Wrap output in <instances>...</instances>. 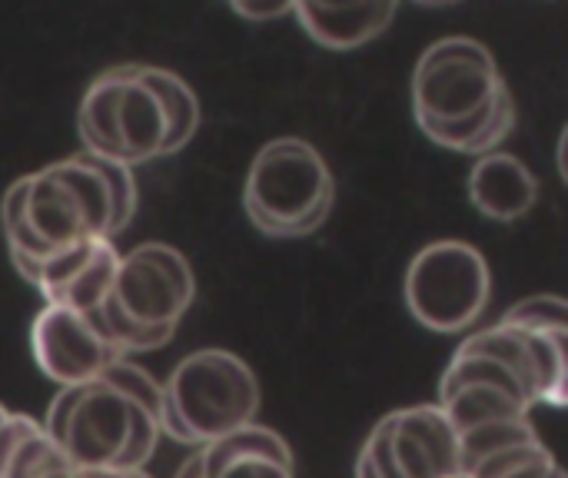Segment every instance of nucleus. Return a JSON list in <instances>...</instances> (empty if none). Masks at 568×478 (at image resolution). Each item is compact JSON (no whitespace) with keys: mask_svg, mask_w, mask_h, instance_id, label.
Masks as SVG:
<instances>
[{"mask_svg":"<svg viewBox=\"0 0 568 478\" xmlns=\"http://www.w3.org/2000/svg\"><path fill=\"white\" fill-rule=\"evenodd\" d=\"M256 413L260 379L250 363L226 349H200L180 359L163 383L160 433L200 449L256 423Z\"/></svg>","mask_w":568,"mask_h":478,"instance_id":"f257e3e1","label":"nucleus"},{"mask_svg":"<svg viewBox=\"0 0 568 478\" xmlns=\"http://www.w3.org/2000/svg\"><path fill=\"white\" fill-rule=\"evenodd\" d=\"M336 180L323 153L300 140H270L250 163L243 183V210L270 240H306L329 220Z\"/></svg>","mask_w":568,"mask_h":478,"instance_id":"f03ea898","label":"nucleus"},{"mask_svg":"<svg viewBox=\"0 0 568 478\" xmlns=\"http://www.w3.org/2000/svg\"><path fill=\"white\" fill-rule=\"evenodd\" d=\"M409 316L443 336H456L483 319L493 299V269L486 256L463 240L423 246L403 279Z\"/></svg>","mask_w":568,"mask_h":478,"instance_id":"7ed1b4c3","label":"nucleus"},{"mask_svg":"<svg viewBox=\"0 0 568 478\" xmlns=\"http://www.w3.org/2000/svg\"><path fill=\"white\" fill-rule=\"evenodd\" d=\"M23 220L47 253L97 236L113 240L110 186L80 150L60 163L27 173Z\"/></svg>","mask_w":568,"mask_h":478,"instance_id":"20e7f679","label":"nucleus"},{"mask_svg":"<svg viewBox=\"0 0 568 478\" xmlns=\"http://www.w3.org/2000/svg\"><path fill=\"white\" fill-rule=\"evenodd\" d=\"M133 413L136 403L100 376L80 386H60L47 409L43 433L73 469H116L133 429Z\"/></svg>","mask_w":568,"mask_h":478,"instance_id":"39448f33","label":"nucleus"},{"mask_svg":"<svg viewBox=\"0 0 568 478\" xmlns=\"http://www.w3.org/2000/svg\"><path fill=\"white\" fill-rule=\"evenodd\" d=\"M503 83L496 57L483 40L443 37L416 63L413 113L416 120H459L486 106Z\"/></svg>","mask_w":568,"mask_h":478,"instance_id":"423d86ee","label":"nucleus"},{"mask_svg":"<svg viewBox=\"0 0 568 478\" xmlns=\"http://www.w3.org/2000/svg\"><path fill=\"white\" fill-rule=\"evenodd\" d=\"M113 303L143 326H180L196 299L190 260L170 243H143L120 256L110 286Z\"/></svg>","mask_w":568,"mask_h":478,"instance_id":"0eeeda50","label":"nucleus"},{"mask_svg":"<svg viewBox=\"0 0 568 478\" xmlns=\"http://www.w3.org/2000/svg\"><path fill=\"white\" fill-rule=\"evenodd\" d=\"M439 409L456 426V433H469L493 423L529 419L532 396L516 379L509 366L486 353L456 349L443 379H439Z\"/></svg>","mask_w":568,"mask_h":478,"instance_id":"6e6552de","label":"nucleus"},{"mask_svg":"<svg viewBox=\"0 0 568 478\" xmlns=\"http://www.w3.org/2000/svg\"><path fill=\"white\" fill-rule=\"evenodd\" d=\"M30 353L37 369L57 386H80L100 379L110 363L123 353L113 349L87 313L47 303L30 326Z\"/></svg>","mask_w":568,"mask_h":478,"instance_id":"1a4fd4ad","label":"nucleus"},{"mask_svg":"<svg viewBox=\"0 0 568 478\" xmlns=\"http://www.w3.org/2000/svg\"><path fill=\"white\" fill-rule=\"evenodd\" d=\"M383 426L399 478H459V433L439 403L396 409L383 419Z\"/></svg>","mask_w":568,"mask_h":478,"instance_id":"9d476101","label":"nucleus"},{"mask_svg":"<svg viewBox=\"0 0 568 478\" xmlns=\"http://www.w3.org/2000/svg\"><path fill=\"white\" fill-rule=\"evenodd\" d=\"M116 263H120L116 240H106V236L83 240V243L50 253L37 269L33 289L43 296V303L90 313L110 293Z\"/></svg>","mask_w":568,"mask_h":478,"instance_id":"9b49d317","label":"nucleus"},{"mask_svg":"<svg viewBox=\"0 0 568 478\" xmlns=\"http://www.w3.org/2000/svg\"><path fill=\"white\" fill-rule=\"evenodd\" d=\"M196 462L203 478H296L293 449L276 429L260 423L200 446Z\"/></svg>","mask_w":568,"mask_h":478,"instance_id":"f8f14e48","label":"nucleus"},{"mask_svg":"<svg viewBox=\"0 0 568 478\" xmlns=\"http://www.w3.org/2000/svg\"><path fill=\"white\" fill-rule=\"evenodd\" d=\"M469 200L473 206L496 223H516L532 213L539 203V180L536 173L513 153L489 150L476 156L469 170Z\"/></svg>","mask_w":568,"mask_h":478,"instance_id":"ddd939ff","label":"nucleus"},{"mask_svg":"<svg viewBox=\"0 0 568 478\" xmlns=\"http://www.w3.org/2000/svg\"><path fill=\"white\" fill-rule=\"evenodd\" d=\"M396 10H399V0H363L343 10H320L310 3H293V13L300 17L303 30L329 50H356L376 40L393 23Z\"/></svg>","mask_w":568,"mask_h":478,"instance_id":"4468645a","label":"nucleus"},{"mask_svg":"<svg viewBox=\"0 0 568 478\" xmlns=\"http://www.w3.org/2000/svg\"><path fill=\"white\" fill-rule=\"evenodd\" d=\"M116 130H120V156L123 163H150L163 156L166 143V113L156 93L136 77V63H130V77L120 90V110H116Z\"/></svg>","mask_w":568,"mask_h":478,"instance_id":"2eb2a0df","label":"nucleus"},{"mask_svg":"<svg viewBox=\"0 0 568 478\" xmlns=\"http://www.w3.org/2000/svg\"><path fill=\"white\" fill-rule=\"evenodd\" d=\"M63 469H70V462L43 433V423L7 413L0 426V478H47Z\"/></svg>","mask_w":568,"mask_h":478,"instance_id":"dca6fc26","label":"nucleus"},{"mask_svg":"<svg viewBox=\"0 0 568 478\" xmlns=\"http://www.w3.org/2000/svg\"><path fill=\"white\" fill-rule=\"evenodd\" d=\"M130 77V63L110 67L103 70L97 80H90L80 110H77V130L83 140L87 153H100V156H120V130H116V110H120V90Z\"/></svg>","mask_w":568,"mask_h":478,"instance_id":"f3484780","label":"nucleus"},{"mask_svg":"<svg viewBox=\"0 0 568 478\" xmlns=\"http://www.w3.org/2000/svg\"><path fill=\"white\" fill-rule=\"evenodd\" d=\"M136 77L156 93V100L163 103V113H166V143H163V156H173L180 153L196 126H200V100L196 93L190 90V83L173 73V70H163V67H150V63H136Z\"/></svg>","mask_w":568,"mask_h":478,"instance_id":"a211bd4d","label":"nucleus"},{"mask_svg":"<svg viewBox=\"0 0 568 478\" xmlns=\"http://www.w3.org/2000/svg\"><path fill=\"white\" fill-rule=\"evenodd\" d=\"M87 319L97 326V333L113 346V349H120L123 356L126 353H153V349H163L170 339H173V326H143V323H136V319H130L116 303H113V296L106 293L103 299H100V306H93L90 313H87Z\"/></svg>","mask_w":568,"mask_h":478,"instance_id":"6ab92c4d","label":"nucleus"},{"mask_svg":"<svg viewBox=\"0 0 568 478\" xmlns=\"http://www.w3.org/2000/svg\"><path fill=\"white\" fill-rule=\"evenodd\" d=\"M459 478H566V472L542 446V439H529L479 459Z\"/></svg>","mask_w":568,"mask_h":478,"instance_id":"aec40b11","label":"nucleus"},{"mask_svg":"<svg viewBox=\"0 0 568 478\" xmlns=\"http://www.w3.org/2000/svg\"><path fill=\"white\" fill-rule=\"evenodd\" d=\"M87 153V150H83ZM87 160L100 170V176L110 186V203H113V240L133 223L136 213V180H133V166L113 156H100V153H87Z\"/></svg>","mask_w":568,"mask_h":478,"instance_id":"412c9836","label":"nucleus"},{"mask_svg":"<svg viewBox=\"0 0 568 478\" xmlns=\"http://www.w3.org/2000/svg\"><path fill=\"white\" fill-rule=\"evenodd\" d=\"M499 323L516 329H568V303L556 293H536L509 306Z\"/></svg>","mask_w":568,"mask_h":478,"instance_id":"4be33fe9","label":"nucleus"},{"mask_svg":"<svg viewBox=\"0 0 568 478\" xmlns=\"http://www.w3.org/2000/svg\"><path fill=\"white\" fill-rule=\"evenodd\" d=\"M103 379L110 383V386H116L123 396H130L133 403H140L143 409H150V413H156L160 416V403H163V386L146 373V369H140V366H133L130 359H116V363H110L106 369H103Z\"/></svg>","mask_w":568,"mask_h":478,"instance_id":"5701e85b","label":"nucleus"},{"mask_svg":"<svg viewBox=\"0 0 568 478\" xmlns=\"http://www.w3.org/2000/svg\"><path fill=\"white\" fill-rule=\"evenodd\" d=\"M293 3L296 0H233V10L246 20H276L293 13Z\"/></svg>","mask_w":568,"mask_h":478,"instance_id":"b1692460","label":"nucleus"},{"mask_svg":"<svg viewBox=\"0 0 568 478\" xmlns=\"http://www.w3.org/2000/svg\"><path fill=\"white\" fill-rule=\"evenodd\" d=\"M47 478H130V472L123 469H63V472H53Z\"/></svg>","mask_w":568,"mask_h":478,"instance_id":"393cba45","label":"nucleus"},{"mask_svg":"<svg viewBox=\"0 0 568 478\" xmlns=\"http://www.w3.org/2000/svg\"><path fill=\"white\" fill-rule=\"evenodd\" d=\"M176 478H203L200 476V462H196V452L180 466V472H176Z\"/></svg>","mask_w":568,"mask_h":478,"instance_id":"a878e982","label":"nucleus"},{"mask_svg":"<svg viewBox=\"0 0 568 478\" xmlns=\"http://www.w3.org/2000/svg\"><path fill=\"white\" fill-rule=\"evenodd\" d=\"M353 476H356V478H376L373 472H369V469H366V466H363V462H359V459H356V472H353Z\"/></svg>","mask_w":568,"mask_h":478,"instance_id":"bb28decb","label":"nucleus"},{"mask_svg":"<svg viewBox=\"0 0 568 478\" xmlns=\"http://www.w3.org/2000/svg\"><path fill=\"white\" fill-rule=\"evenodd\" d=\"M416 3H429V7H439V3H456V0H416Z\"/></svg>","mask_w":568,"mask_h":478,"instance_id":"cd10ccee","label":"nucleus"},{"mask_svg":"<svg viewBox=\"0 0 568 478\" xmlns=\"http://www.w3.org/2000/svg\"><path fill=\"white\" fill-rule=\"evenodd\" d=\"M3 419H7V409L0 406V426H3Z\"/></svg>","mask_w":568,"mask_h":478,"instance_id":"c85d7f7f","label":"nucleus"},{"mask_svg":"<svg viewBox=\"0 0 568 478\" xmlns=\"http://www.w3.org/2000/svg\"><path fill=\"white\" fill-rule=\"evenodd\" d=\"M230 3H233V0H230Z\"/></svg>","mask_w":568,"mask_h":478,"instance_id":"c756f323","label":"nucleus"}]
</instances>
